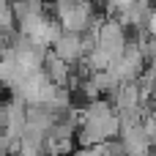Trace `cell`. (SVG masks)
<instances>
[{
  "instance_id": "cell-2",
  "label": "cell",
  "mask_w": 156,
  "mask_h": 156,
  "mask_svg": "<svg viewBox=\"0 0 156 156\" xmlns=\"http://www.w3.org/2000/svg\"><path fill=\"white\" fill-rule=\"evenodd\" d=\"M151 30H154V33H156V14H154V16H151Z\"/></svg>"
},
{
  "instance_id": "cell-1",
  "label": "cell",
  "mask_w": 156,
  "mask_h": 156,
  "mask_svg": "<svg viewBox=\"0 0 156 156\" xmlns=\"http://www.w3.org/2000/svg\"><path fill=\"white\" fill-rule=\"evenodd\" d=\"M55 55L63 63H69L71 58H77L80 55V38H77V33H66L63 38H55Z\"/></svg>"
}]
</instances>
